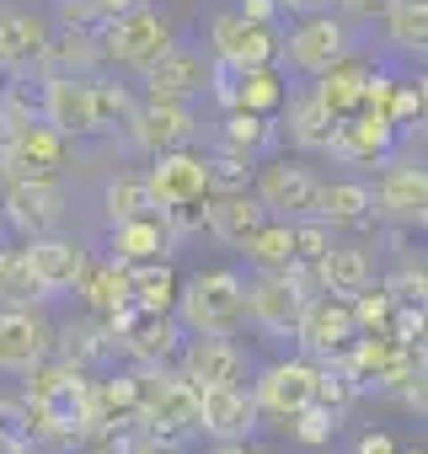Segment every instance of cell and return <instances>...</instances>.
I'll return each instance as SVG.
<instances>
[{
    "mask_svg": "<svg viewBox=\"0 0 428 454\" xmlns=\"http://www.w3.org/2000/svg\"><path fill=\"white\" fill-rule=\"evenodd\" d=\"M171 316L182 321L187 337H231L242 321H247V284L231 273V268H214V273H198L177 289V305Z\"/></svg>",
    "mask_w": 428,
    "mask_h": 454,
    "instance_id": "cell-1",
    "label": "cell"
},
{
    "mask_svg": "<svg viewBox=\"0 0 428 454\" xmlns=\"http://www.w3.org/2000/svg\"><path fill=\"white\" fill-rule=\"evenodd\" d=\"M359 454H396V443H391L385 433H364V438H359Z\"/></svg>",
    "mask_w": 428,
    "mask_h": 454,
    "instance_id": "cell-50",
    "label": "cell"
},
{
    "mask_svg": "<svg viewBox=\"0 0 428 454\" xmlns=\"http://www.w3.org/2000/svg\"><path fill=\"white\" fill-rule=\"evenodd\" d=\"M268 219V208L252 198V187H220V192H209L203 198V224H209V236L220 241V247H236L258 231V224Z\"/></svg>",
    "mask_w": 428,
    "mask_h": 454,
    "instance_id": "cell-15",
    "label": "cell"
},
{
    "mask_svg": "<svg viewBox=\"0 0 428 454\" xmlns=\"http://www.w3.org/2000/svg\"><path fill=\"white\" fill-rule=\"evenodd\" d=\"M145 81H150V97H161V102H187V97H198V91L209 86V65H203L198 49L166 43L161 59L145 70Z\"/></svg>",
    "mask_w": 428,
    "mask_h": 454,
    "instance_id": "cell-19",
    "label": "cell"
},
{
    "mask_svg": "<svg viewBox=\"0 0 428 454\" xmlns=\"http://www.w3.org/2000/svg\"><path fill=\"white\" fill-rule=\"evenodd\" d=\"M22 252H28V262H33V273L44 278V289H49V294L75 289V284H81V273H86V252H81L75 241H65L59 231H54V236H33Z\"/></svg>",
    "mask_w": 428,
    "mask_h": 454,
    "instance_id": "cell-23",
    "label": "cell"
},
{
    "mask_svg": "<svg viewBox=\"0 0 428 454\" xmlns=\"http://www.w3.org/2000/svg\"><path fill=\"white\" fill-rule=\"evenodd\" d=\"M396 123L380 118V113H353L337 123V139H332V155L337 160H385L391 145H396Z\"/></svg>",
    "mask_w": 428,
    "mask_h": 454,
    "instance_id": "cell-24",
    "label": "cell"
},
{
    "mask_svg": "<svg viewBox=\"0 0 428 454\" xmlns=\"http://www.w3.org/2000/svg\"><path fill=\"white\" fill-rule=\"evenodd\" d=\"M242 252H247V262H252L258 273H284V268L295 262V224L268 214L258 231L242 241Z\"/></svg>",
    "mask_w": 428,
    "mask_h": 454,
    "instance_id": "cell-28",
    "label": "cell"
},
{
    "mask_svg": "<svg viewBox=\"0 0 428 454\" xmlns=\"http://www.w3.org/2000/svg\"><path fill=\"white\" fill-rule=\"evenodd\" d=\"M343 6H348V12H375V6L385 12V0H343Z\"/></svg>",
    "mask_w": 428,
    "mask_h": 454,
    "instance_id": "cell-53",
    "label": "cell"
},
{
    "mask_svg": "<svg viewBox=\"0 0 428 454\" xmlns=\"http://www.w3.org/2000/svg\"><path fill=\"white\" fill-rule=\"evenodd\" d=\"M203 160H209L214 192H220V187H247V182H252V155H242V150H231V145H220V150L203 155Z\"/></svg>",
    "mask_w": 428,
    "mask_h": 454,
    "instance_id": "cell-40",
    "label": "cell"
},
{
    "mask_svg": "<svg viewBox=\"0 0 428 454\" xmlns=\"http://www.w3.org/2000/svg\"><path fill=\"white\" fill-rule=\"evenodd\" d=\"M139 454H182V443H166V438H145Z\"/></svg>",
    "mask_w": 428,
    "mask_h": 454,
    "instance_id": "cell-52",
    "label": "cell"
},
{
    "mask_svg": "<svg viewBox=\"0 0 428 454\" xmlns=\"http://www.w3.org/2000/svg\"><path fill=\"white\" fill-rule=\"evenodd\" d=\"M145 187H150V203H155V208L203 203V198L214 192V182H209V160L193 155L187 145H182V150H161L155 166L145 171Z\"/></svg>",
    "mask_w": 428,
    "mask_h": 454,
    "instance_id": "cell-7",
    "label": "cell"
},
{
    "mask_svg": "<svg viewBox=\"0 0 428 454\" xmlns=\"http://www.w3.org/2000/svg\"><path fill=\"white\" fill-rule=\"evenodd\" d=\"M209 49L231 70H252V65H273L284 43H279L273 22H247L242 12H220L209 22Z\"/></svg>",
    "mask_w": 428,
    "mask_h": 454,
    "instance_id": "cell-6",
    "label": "cell"
},
{
    "mask_svg": "<svg viewBox=\"0 0 428 454\" xmlns=\"http://www.w3.org/2000/svg\"><path fill=\"white\" fill-rule=\"evenodd\" d=\"M385 27H391V38L401 49H423L428 43V0H391Z\"/></svg>",
    "mask_w": 428,
    "mask_h": 454,
    "instance_id": "cell-38",
    "label": "cell"
},
{
    "mask_svg": "<svg viewBox=\"0 0 428 454\" xmlns=\"http://www.w3.org/2000/svg\"><path fill=\"white\" fill-rule=\"evenodd\" d=\"M97 6H102V17L113 22V17H123V12H134V6H139V0H97Z\"/></svg>",
    "mask_w": 428,
    "mask_h": 454,
    "instance_id": "cell-51",
    "label": "cell"
},
{
    "mask_svg": "<svg viewBox=\"0 0 428 454\" xmlns=\"http://www.w3.org/2000/svg\"><path fill=\"white\" fill-rule=\"evenodd\" d=\"M311 390H316V358H289V364H268L263 369L252 401H258V411L289 422L300 406H311Z\"/></svg>",
    "mask_w": 428,
    "mask_h": 454,
    "instance_id": "cell-14",
    "label": "cell"
},
{
    "mask_svg": "<svg viewBox=\"0 0 428 454\" xmlns=\"http://www.w3.org/2000/svg\"><path fill=\"white\" fill-rule=\"evenodd\" d=\"M327 6H332V0H279V12H295V17H316Z\"/></svg>",
    "mask_w": 428,
    "mask_h": 454,
    "instance_id": "cell-48",
    "label": "cell"
},
{
    "mask_svg": "<svg viewBox=\"0 0 428 454\" xmlns=\"http://www.w3.org/2000/svg\"><path fill=\"white\" fill-rule=\"evenodd\" d=\"M177 358L193 385H242L247 380V358L231 337H193V342H182Z\"/></svg>",
    "mask_w": 428,
    "mask_h": 454,
    "instance_id": "cell-17",
    "label": "cell"
},
{
    "mask_svg": "<svg viewBox=\"0 0 428 454\" xmlns=\"http://www.w3.org/2000/svg\"><path fill=\"white\" fill-rule=\"evenodd\" d=\"M311 219H321V224H369L375 219V192L364 187V182H321L316 187V214Z\"/></svg>",
    "mask_w": 428,
    "mask_h": 454,
    "instance_id": "cell-26",
    "label": "cell"
},
{
    "mask_svg": "<svg viewBox=\"0 0 428 454\" xmlns=\"http://www.w3.org/2000/svg\"><path fill=\"white\" fill-rule=\"evenodd\" d=\"M38 118L65 134V139H86L91 129V97H86V75H44L38 86Z\"/></svg>",
    "mask_w": 428,
    "mask_h": 454,
    "instance_id": "cell-11",
    "label": "cell"
},
{
    "mask_svg": "<svg viewBox=\"0 0 428 454\" xmlns=\"http://www.w3.org/2000/svg\"><path fill=\"white\" fill-rule=\"evenodd\" d=\"M423 284H428L423 268H401V273H396L391 284H380V289H385L391 300H423Z\"/></svg>",
    "mask_w": 428,
    "mask_h": 454,
    "instance_id": "cell-46",
    "label": "cell"
},
{
    "mask_svg": "<svg viewBox=\"0 0 428 454\" xmlns=\"http://www.w3.org/2000/svg\"><path fill=\"white\" fill-rule=\"evenodd\" d=\"M59 332L38 316V305H0V369L28 374L38 358H49Z\"/></svg>",
    "mask_w": 428,
    "mask_h": 454,
    "instance_id": "cell-8",
    "label": "cell"
},
{
    "mask_svg": "<svg viewBox=\"0 0 428 454\" xmlns=\"http://www.w3.org/2000/svg\"><path fill=\"white\" fill-rule=\"evenodd\" d=\"M316 273H321V289L327 294H359L364 284H375V268H369V257L359 252V247H327L321 257H316Z\"/></svg>",
    "mask_w": 428,
    "mask_h": 454,
    "instance_id": "cell-29",
    "label": "cell"
},
{
    "mask_svg": "<svg viewBox=\"0 0 428 454\" xmlns=\"http://www.w3.org/2000/svg\"><path fill=\"white\" fill-rule=\"evenodd\" d=\"M91 454H107V449H91Z\"/></svg>",
    "mask_w": 428,
    "mask_h": 454,
    "instance_id": "cell-55",
    "label": "cell"
},
{
    "mask_svg": "<svg viewBox=\"0 0 428 454\" xmlns=\"http://www.w3.org/2000/svg\"><path fill=\"white\" fill-rule=\"evenodd\" d=\"M295 337H300L305 358H332V353H343V348L359 337L348 300H343V294H316V300H305V310H300V321H295Z\"/></svg>",
    "mask_w": 428,
    "mask_h": 454,
    "instance_id": "cell-9",
    "label": "cell"
},
{
    "mask_svg": "<svg viewBox=\"0 0 428 454\" xmlns=\"http://www.w3.org/2000/svg\"><path fill=\"white\" fill-rule=\"evenodd\" d=\"M59 22H65L70 33H86V38H102V27H107V17H102L97 0H65V6H59Z\"/></svg>",
    "mask_w": 428,
    "mask_h": 454,
    "instance_id": "cell-43",
    "label": "cell"
},
{
    "mask_svg": "<svg viewBox=\"0 0 428 454\" xmlns=\"http://www.w3.org/2000/svg\"><path fill=\"white\" fill-rule=\"evenodd\" d=\"M369 75H375V65H369V59L343 54V59H332V65L316 75V91H311V97H316L332 118H353V113H359V102H364Z\"/></svg>",
    "mask_w": 428,
    "mask_h": 454,
    "instance_id": "cell-21",
    "label": "cell"
},
{
    "mask_svg": "<svg viewBox=\"0 0 428 454\" xmlns=\"http://www.w3.org/2000/svg\"><path fill=\"white\" fill-rule=\"evenodd\" d=\"M337 123L343 118H332L316 97H295L289 102V139L300 145V150H316V155H332V139H337Z\"/></svg>",
    "mask_w": 428,
    "mask_h": 454,
    "instance_id": "cell-32",
    "label": "cell"
},
{
    "mask_svg": "<svg viewBox=\"0 0 428 454\" xmlns=\"http://www.w3.org/2000/svg\"><path fill=\"white\" fill-rule=\"evenodd\" d=\"M102 208H107V219H113V224H118V219H139V214H155L145 176H113V182H107V192H102Z\"/></svg>",
    "mask_w": 428,
    "mask_h": 454,
    "instance_id": "cell-37",
    "label": "cell"
},
{
    "mask_svg": "<svg viewBox=\"0 0 428 454\" xmlns=\"http://www.w3.org/2000/svg\"><path fill=\"white\" fill-rule=\"evenodd\" d=\"M289 224H295V257L300 262H316L332 247V231H327L321 219H289Z\"/></svg>",
    "mask_w": 428,
    "mask_h": 454,
    "instance_id": "cell-44",
    "label": "cell"
},
{
    "mask_svg": "<svg viewBox=\"0 0 428 454\" xmlns=\"http://www.w3.org/2000/svg\"><path fill=\"white\" fill-rule=\"evenodd\" d=\"M305 300L300 289L289 284V273H258L247 284V316L268 332V337H295V321H300Z\"/></svg>",
    "mask_w": 428,
    "mask_h": 454,
    "instance_id": "cell-16",
    "label": "cell"
},
{
    "mask_svg": "<svg viewBox=\"0 0 428 454\" xmlns=\"http://www.w3.org/2000/svg\"><path fill=\"white\" fill-rule=\"evenodd\" d=\"M348 54V27L332 17V12H316V17H305L295 33H289V59H295V70H305V75H321L332 59H343Z\"/></svg>",
    "mask_w": 428,
    "mask_h": 454,
    "instance_id": "cell-18",
    "label": "cell"
},
{
    "mask_svg": "<svg viewBox=\"0 0 428 454\" xmlns=\"http://www.w3.org/2000/svg\"><path fill=\"white\" fill-rule=\"evenodd\" d=\"M273 118L268 113H247V107H231L226 113V129H220V145H231V150H242V155H263L268 145H273Z\"/></svg>",
    "mask_w": 428,
    "mask_h": 454,
    "instance_id": "cell-35",
    "label": "cell"
},
{
    "mask_svg": "<svg viewBox=\"0 0 428 454\" xmlns=\"http://www.w3.org/2000/svg\"><path fill=\"white\" fill-rule=\"evenodd\" d=\"M182 321L171 310H118L113 316V348H123L134 364H171L182 353Z\"/></svg>",
    "mask_w": 428,
    "mask_h": 454,
    "instance_id": "cell-4",
    "label": "cell"
},
{
    "mask_svg": "<svg viewBox=\"0 0 428 454\" xmlns=\"http://www.w3.org/2000/svg\"><path fill=\"white\" fill-rule=\"evenodd\" d=\"M97 59H102L97 38L59 27V33H49V43H44V65H38V70H44V75H86Z\"/></svg>",
    "mask_w": 428,
    "mask_h": 454,
    "instance_id": "cell-31",
    "label": "cell"
},
{
    "mask_svg": "<svg viewBox=\"0 0 428 454\" xmlns=\"http://www.w3.org/2000/svg\"><path fill=\"white\" fill-rule=\"evenodd\" d=\"M59 166H65V134H54L44 118H33L0 139L6 182H44V176H59Z\"/></svg>",
    "mask_w": 428,
    "mask_h": 454,
    "instance_id": "cell-5",
    "label": "cell"
},
{
    "mask_svg": "<svg viewBox=\"0 0 428 454\" xmlns=\"http://www.w3.org/2000/svg\"><path fill=\"white\" fill-rule=\"evenodd\" d=\"M75 294H86V305H91V316H118V310H129V268L123 262H86V273H81V284H75Z\"/></svg>",
    "mask_w": 428,
    "mask_h": 454,
    "instance_id": "cell-27",
    "label": "cell"
},
{
    "mask_svg": "<svg viewBox=\"0 0 428 454\" xmlns=\"http://www.w3.org/2000/svg\"><path fill=\"white\" fill-rule=\"evenodd\" d=\"M348 310H353V332H385V326H391V310H396V300H391L385 289L364 284L359 294H348Z\"/></svg>",
    "mask_w": 428,
    "mask_h": 454,
    "instance_id": "cell-39",
    "label": "cell"
},
{
    "mask_svg": "<svg viewBox=\"0 0 428 454\" xmlns=\"http://www.w3.org/2000/svg\"><path fill=\"white\" fill-rule=\"evenodd\" d=\"M375 192V214H391L396 224H423V214H428V176H423V166H391L385 176H380V187H369Z\"/></svg>",
    "mask_w": 428,
    "mask_h": 454,
    "instance_id": "cell-22",
    "label": "cell"
},
{
    "mask_svg": "<svg viewBox=\"0 0 428 454\" xmlns=\"http://www.w3.org/2000/svg\"><path fill=\"white\" fill-rule=\"evenodd\" d=\"M161 224H166V236L182 241L193 231H203V203H177V208H161Z\"/></svg>",
    "mask_w": 428,
    "mask_h": 454,
    "instance_id": "cell-45",
    "label": "cell"
},
{
    "mask_svg": "<svg viewBox=\"0 0 428 454\" xmlns=\"http://www.w3.org/2000/svg\"><path fill=\"white\" fill-rule=\"evenodd\" d=\"M177 289H182V278H177V268L166 257L129 268V305L134 310H171L177 305Z\"/></svg>",
    "mask_w": 428,
    "mask_h": 454,
    "instance_id": "cell-30",
    "label": "cell"
},
{
    "mask_svg": "<svg viewBox=\"0 0 428 454\" xmlns=\"http://www.w3.org/2000/svg\"><path fill=\"white\" fill-rule=\"evenodd\" d=\"M166 43H171V27H166V17H155L150 6H134V12L113 17V22L102 27V38H97L102 59L129 65V70H150Z\"/></svg>",
    "mask_w": 428,
    "mask_h": 454,
    "instance_id": "cell-2",
    "label": "cell"
},
{
    "mask_svg": "<svg viewBox=\"0 0 428 454\" xmlns=\"http://www.w3.org/2000/svg\"><path fill=\"white\" fill-rule=\"evenodd\" d=\"M258 401L247 385H198V433L209 438H252Z\"/></svg>",
    "mask_w": 428,
    "mask_h": 454,
    "instance_id": "cell-10",
    "label": "cell"
},
{
    "mask_svg": "<svg viewBox=\"0 0 428 454\" xmlns=\"http://www.w3.org/2000/svg\"><path fill=\"white\" fill-rule=\"evenodd\" d=\"M396 454H401V449H396ZM407 454H423V449H407Z\"/></svg>",
    "mask_w": 428,
    "mask_h": 454,
    "instance_id": "cell-54",
    "label": "cell"
},
{
    "mask_svg": "<svg viewBox=\"0 0 428 454\" xmlns=\"http://www.w3.org/2000/svg\"><path fill=\"white\" fill-rule=\"evenodd\" d=\"M247 22H273L279 17V0H242V6H236Z\"/></svg>",
    "mask_w": 428,
    "mask_h": 454,
    "instance_id": "cell-47",
    "label": "cell"
},
{
    "mask_svg": "<svg viewBox=\"0 0 428 454\" xmlns=\"http://www.w3.org/2000/svg\"><path fill=\"white\" fill-rule=\"evenodd\" d=\"M231 107H247V113H279L284 107V75L273 65H252V70H236V91H231Z\"/></svg>",
    "mask_w": 428,
    "mask_h": 454,
    "instance_id": "cell-33",
    "label": "cell"
},
{
    "mask_svg": "<svg viewBox=\"0 0 428 454\" xmlns=\"http://www.w3.org/2000/svg\"><path fill=\"white\" fill-rule=\"evenodd\" d=\"M289 422H295V438H300V443H327V438H332V427H337V417H332L327 406H316V401H311V406H300Z\"/></svg>",
    "mask_w": 428,
    "mask_h": 454,
    "instance_id": "cell-42",
    "label": "cell"
},
{
    "mask_svg": "<svg viewBox=\"0 0 428 454\" xmlns=\"http://www.w3.org/2000/svg\"><path fill=\"white\" fill-rule=\"evenodd\" d=\"M49 22L33 12H0V75H33L44 65Z\"/></svg>",
    "mask_w": 428,
    "mask_h": 454,
    "instance_id": "cell-20",
    "label": "cell"
},
{
    "mask_svg": "<svg viewBox=\"0 0 428 454\" xmlns=\"http://www.w3.org/2000/svg\"><path fill=\"white\" fill-rule=\"evenodd\" d=\"M171 236H166V224L155 214H139V219H118L113 224V262L123 268H139V262H161L171 257Z\"/></svg>",
    "mask_w": 428,
    "mask_h": 454,
    "instance_id": "cell-25",
    "label": "cell"
},
{
    "mask_svg": "<svg viewBox=\"0 0 428 454\" xmlns=\"http://www.w3.org/2000/svg\"><path fill=\"white\" fill-rule=\"evenodd\" d=\"M316 187L321 182L311 176V166H300L289 155H279L268 166H252V198L273 219H311L316 214Z\"/></svg>",
    "mask_w": 428,
    "mask_h": 454,
    "instance_id": "cell-3",
    "label": "cell"
},
{
    "mask_svg": "<svg viewBox=\"0 0 428 454\" xmlns=\"http://www.w3.org/2000/svg\"><path fill=\"white\" fill-rule=\"evenodd\" d=\"M129 134H134V145H139V150L161 155V150H182V145H193L198 118H193V107H187V102H161V97H150L145 107H134Z\"/></svg>",
    "mask_w": 428,
    "mask_h": 454,
    "instance_id": "cell-12",
    "label": "cell"
},
{
    "mask_svg": "<svg viewBox=\"0 0 428 454\" xmlns=\"http://www.w3.org/2000/svg\"><path fill=\"white\" fill-rule=\"evenodd\" d=\"M6 219L17 224V231L33 241V236H54L65 224V192L54 176L44 182H12L6 187Z\"/></svg>",
    "mask_w": 428,
    "mask_h": 454,
    "instance_id": "cell-13",
    "label": "cell"
},
{
    "mask_svg": "<svg viewBox=\"0 0 428 454\" xmlns=\"http://www.w3.org/2000/svg\"><path fill=\"white\" fill-rule=\"evenodd\" d=\"M86 97H91V129H97V134L129 129V118H134V107H139L123 81H86Z\"/></svg>",
    "mask_w": 428,
    "mask_h": 454,
    "instance_id": "cell-34",
    "label": "cell"
},
{
    "mask_svg": "<svg viewBox=\"0 0 428 454\" xmlns=\"http://www.w3.org/2000/svg\"><path fill=\"white\" fill-rule=\"evenodd\" d=\"M38 300H49V289L33 273L28 252H0V305H38Z\"/></svg>",
    "mask_w": 428,
    "mask_h": 454,
    "instance_id": "cell-36",
    "label": "cell"
},
{
    "mask_svg": "<svg viewBox=\"0 0 428 454\" xmlns=\"http://www.w3.org/2000/svg\"><path fill=\"white\" fill-rule=\"evenodd\" d=\"M423 107H428L423 81H396V86H391V102H385V118H391L396 129H412V123H423Z\"/></svg>",
    "mask_w": 428,
    "mask_h": 454,
    "instance_id": "cell-41",
    "label": "cell"
},
{
    "mask_svg": "<svg viewBox=\"0 0 428 454\" xmlns=\"http://www.w3.org/2000/svg\"><path fill=\"white\" fill-rule=\"evenodd\" d=\"M214 454H263L252 438H214Z\"/></svg>",
    "mask_w": 428,
    "mask_h": 454,
    "instance_id": "cell-49",
    "label": "cell"
}]
</instances>
